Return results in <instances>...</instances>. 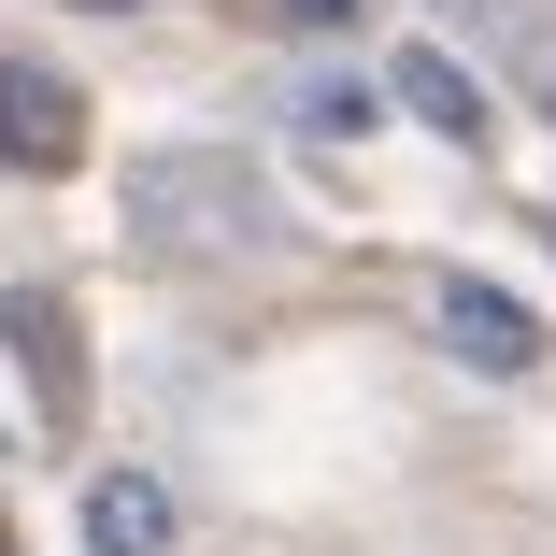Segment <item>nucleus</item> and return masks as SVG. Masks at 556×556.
I'll list each match as a JSON object with an SVG mask.
<instances>
[{"mask_svg":"<svg viewBox=\"0 0 556 556\" xmlns=\"http://www.w3.org/2000/svg\"><path fill=\"white\" fill-rule=\"evenodd\" d=\"M286 29H357V0H271Z\"/></svg>","mask_w":556,"mask_h":556,"instance_id":"obj_8","label":"nucleus"},{"mask_svg":"<svg viewBox=\"0 0 556 556\" xmlns=\"http://www.w3.org/2000/svg\"><path fill=\"white\" fill-rule=\"evenodd\" d=\"M514 100H528V115L556 129V15H542V0L514 15Z\"/></svg>","mask_w":556,"mask_h":556,"instance_id":"obj_6","label":"nucleus"},{"mask_svg":"<svg viewBox=\"0 0 556 556\" xmlns=\"http://www.w3.org/2000/svg\"><path fill=\"white\" fill-rule=\"evenodd\" d=\"M172 528H186V514H172L157 471H100V485H86V556H172Z\"/></svg>","mask_w":556,"mask_h":556,"instance_id":"obj_3","label":"nucleus"},{"mask_svg":"<svg viewBox=\"0 0 556 556\" xmlns=\"http://www.w3.org/2000/svg\"><path fill=\"white\" fill-rule=\"evenodd\" d=\"M471 15H500V29H514V15H528V0H471Z\"/></svg>","mask_w":556,"mask_h":556,"instance_id":"obj_9","label":"nucleus"},{"mask_svg":"<svg viewBox=\"0 0 556 556\" xmlns=\"http://www.w3.org/2000/svg\"><path fill=\"white\" fill-rule=\"evenodd\" d=\"M386 100H400L414 129H442V143H485V86H471L457 58H442V43H414V58L386 72Z\"/></svg>","mask_w":556,"mask_h":556,"instance_id":"obj_4","label":"nucleus"},{"mask_svg":"<svg viewBox=\"0 0 556 556\" xmlns=\"http://www.w3.org/2000/svg\"><path fill=\"white\" fill-rule=\"evenodd\" d=\"M0 328H15V343H29V371H43V400H58V414H72V400H86V371H72V314H58V300H43V286H29V300H15V314H0Z\"/></svg>","mask_w":556,"mask_h":556,"instance_id":"obj_5","label":"nucleus"},{"mask_svg":"<svg viewBox=\"0 0 556 556\" xmlns=\"http://www.w3.org/2000/svg\"><path fill=\"white\" fill-rule=\"evenodd\" d=\"M100 15H115V0H100Z\"/></svg>","mask_w":556,"mask_h":556,"instance_id":"obj_11","label":"nucleus"},{"mask_svg":"<svg viewBox=\"0 0 556 556\" xmlns=\"http://www.w3.org/2000/svg\"><path fill=\"white\" fill-rule=\"evenodd\" d=\"M542 243H556V214H542Z\"/></svg>","mask_w":556,"mask_h":556,"instance_id":"obj_10","label":"nucleus"},{"mask_svg":"<svg viewBox=\"0 0 556 556\" xmlns=\"http://www.w3.org/2000/svg\"><path fill=\"white\" fill-rule=\"evenodd\" d=\"M371 115H386L371 86H300V129H328V143H343V129H371Z\"/></svg>","mask_w":556,"mask_h":556,"instance_id":"obj_7","label":"nucleus"},{"mask_svg":"<svg viewBox=\"0 0 556 556\" xmlns=\"http://www.w3.org/2000/svg\"><path fill=\"white\" fill-rule=\"evenodd\" d=\"M86 157V115L58 72H0V172H72Z\"/></svg>","mask_w":556,"mask_h":556,"instance_id":"obj_1","label":"nucleus"},{"mask_svg":"<svg viewBox=\"0 0 556 556\" xmlns=\"http://www.w3.org/2000/svg\"><path fill=\"white\" fill-rule=\"evenodd\" d=\"M428 314H442V343H457L471 371H528V357H542V328H528V300H500V286H471V271L442 286Z\"/></svg>","mask_w":556,"mask_h":556,"instance_id":"obj_2","label":"nucleus"}]
</instances>
